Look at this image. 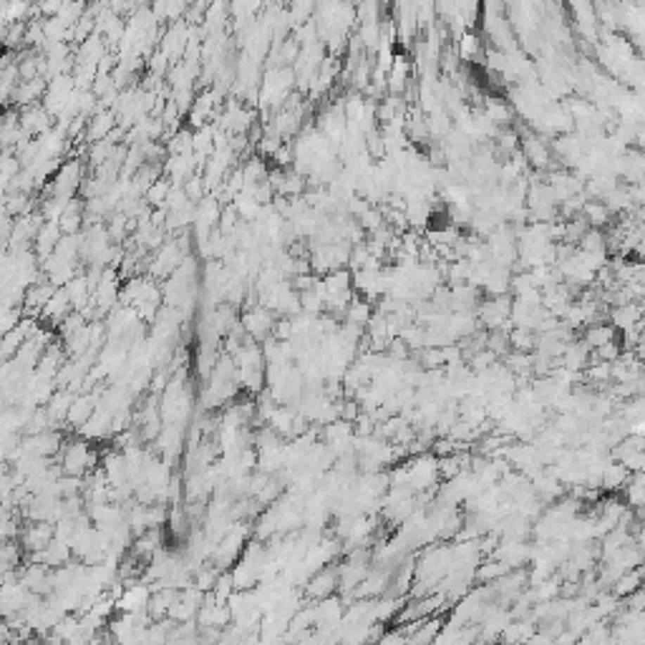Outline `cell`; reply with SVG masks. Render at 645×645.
<instances>
[{
	"label": "cell",
	"mask_w": 645,
	"mask_h": 645,
	"mask_svg": "<svg viewBox=\"0 0 645 645\" xmlns=\"http://www.w3.org/2000/svg\"><path fill=\"white\" fill-rule=\"evenodd\" d=\"M580 250H582V253H608V248H605V235L600 229L590 227L585 232V237L580 240Z\"/></svg>",
	"instance_id": "5b68a950"
},
{
	"label": "cell",
	"mask_w": 645,
	"mask_h": 645,
	"mask_svg": "<svg viewBox=\"0 0 645 645\" xmlns=\"http://www.w3.org/2000/svg\"><path fill=\"white\" fill-rule=\"evenodd\" d=\"M509 340L514 343V348H519V350H530L532 343H535V336H532L530 331H522V328H519V331L512 333V338H509Z\"/></svg>",
	"instance_id": "8992f818"
},
{
	"label": "cell",
	"mask_w": 645,
	"mask_h": 645,
	"mask_svg": "<svg viewBox=\"0 0 645 645\" xmlns=\"http://www.w3.org/2000/svg\"><path fill=\"white\" fill-rule=\"evenodd\" d=\"M630 194H633L635 207H645V179L635 184V187H630Z\"/></svg>",
	"instance_id": "52a82bcc"
},
{
	"label": "cell",
	"mask_w": 645,
	"mask_h": 645,
	"mask_svg": "<svg viewBox=\"0 0 645 645\" xmlns=\"http://www.w3.org/2000/svg\"><path fill=\"white\" fill-rule=\"evenodd\" d=\"M643 315H645V310H643V305H638V302H625V305H615V308L610 310L613 328H615V331H622V333L640 328Z\"/></svg>",
	"instance_id": "6da1fadb"
},
{
	"label": "cell",
	"mask_w": 645,
	"mask_h": 645,
	"mask_svg": "<svg viewBox=\"0 0 645 645\" xmlns=\"http://www.w3.org/2000/svg\"><path fill=\"white\" fill-rule=\"evenodd\" d=\"M643 582H645V567H638V570H630V573L622 575L615 582V587H613V592L618 597H630L638 590H643Z\"/></svg>",
	"instance_id": "3957f363"
},
{
	"label": "cell",
	"mask_w": 645,
	"mask_h": 645,
	"mask_svg": "<svg viewBox=\"0 0 645 645\" xmlns=\"http://www.w3.org/2000/svg\"><path fill=\"white\" fill-rule=\"evenodd\" d=\"M635 544L645 552V525H640L638 530H635Z\"/></svg>",
	"instance_id": "ba28073f"
},
{
	"label": "cell",
	"mask_w": 645,
	"mask_h": 645,
	"mask_svg": "<svg viewBox=\"0 0 645 645\" xmlns=\"http://www.w3.org/2000/svg\"><path fill=\"white\" fill-rule=\"evenodd\" d=\"M582 217L587 219V224L595 229H600L603 224L610 222V217H613V212L605 207V202H600V199H587L585 207H582Z\"/></svg>",
	"instance_id": "277c9868"
},
{
	"label": "cell",
	"mask_w": 645,
	"mask_h": 645,
	"mask_svg": "<svg viewBox=\"0 0 645 645\" xmlns=\"http://www.w3.org/2000/svg\"><path fill=\"white\" fill-rule=\"evenodd\" d=\"M613 340H618V338H615V328H613V326H605V323H595V326H587L585 338H582V343H585L587 348H592V350H600L603 345L613 343Z\"/></svg>",
	"instance_id": "7a4b0ae2"
}]
</instances>
